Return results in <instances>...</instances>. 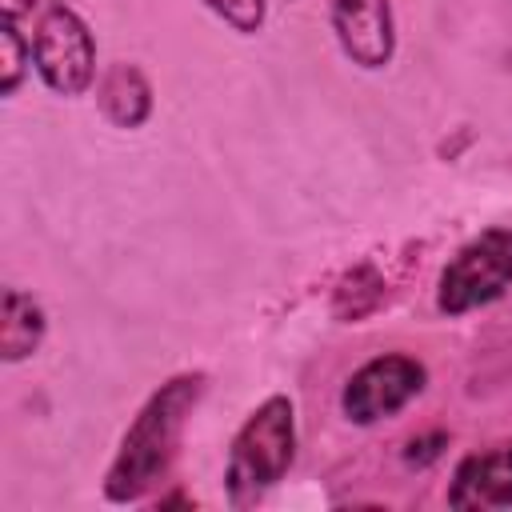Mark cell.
<instances>
[{
	"label": "cell",
	"mask_w": 512,
	"mask_h": 512,
	"mask_svg": "<svg viewBox=\"0 0 512 512\" xmlns=\"http://www.w3.org/2000/svg\"><path fill=\"white\" fill-rule=\"evenodd\" d=\"M204 384H208L204 372H180L148 396V404L128 424L120 452L104 476V496L112 504L144 500L156 484L168 480V472L180 456L188 416L196 412V404L204 396Z\"/></svg>",
	"instance_id": "cell-1"
},
{
	"label": "cell",
	"mask_w": 512,
	"mask_h": 512,
	"mask_svg": "<svg viewBox=\"0 0 512 512\" xmlns=\"http://www.w3.org/2000/svg\"><path fill=\"white\" fill-rule=\"evenodd\" d=\"M224 24H232L236 32H256L264 24V0H204Z\"/></svg>",
	"instance_id": "cell-12"
},
{
	"label": "cell",
	"mask_w": 512,
	"mask_h": 512,
	"mask_svg": "<svg viewBox=\"0 0 512 512\" xmlns=\"http://www.w3.org/2000/svg\"><path fill=\"white\" fill-rule=\"evenodd\" d=\"M508 288H512V232L488 228L444 264L436 308L448 316H460L480 304H492Z\"/></svg>",
	"instance_id": "cell-3"
},
{
	"label": "cell",
	"mask_w": 512,
	"mask_h": 512,
	"mask_svg": "<svg viewBox=\"0 0 512 512\" xmlns=\"http://www.w3.org/2000/svg\"><path fill=\"white\" fill-rule=\"evenodd\" d=\"M332 32L344 56L360 68H384L396 52L388 0H332Z\"/></svg>",
	"instance_id": "cell-6"
},
{
	"label": "cell",
	"mask_w": 512,
	"mask_h": 512,
	"mask_svg": "<svg viewBox=\"0 0 512 512\" xmlns=\"http://www.w3.org/2000/svg\"><path fill=\"white\" fill-rule=\"evenodd\" d=\"M28 60H32V48L24 44L16 20H4V28H0V88H4V96H12L20 88Z\"/></svg>",
	"instance_id": "cell-11"
},
{
	"label": "cell",
	"mask_w": 512,
	"mask_h": 512,
	"mask_svg": "<svg viewBox=\"0 0 512 512\" xmlns=\"http://www.w3.org/2000/svg\"><path fill=\"white\" fill-rule=\"evenodd\" d=\"M292 456H296V412H292V400L288 396H268L244 420V428L232 440L228 468H224L228 500L236 508L252 504L264 488L284 480Z\"/></svg>",
	"instance_id": "cell-2"
},
{
	"label": "cell",
	"mask_w": 512,
	"mask_h": 512,
	"mask_svg": "<svg viewBox=\"0 0 512 512\" xmlns=\"http://www.w3.org/2000/svg\"><path fill=\"white\" fill-rule=\"evenodd\" d=\"M376 300H380V276H376L368 264H360V268H352V272L340 280V288H336V316L356 320V316L372 312Z\"/></svg>",
	"instance_id": "cell-10"
},
{
	"label": "cell",
	"mask_w": 512,
	"mask_h": 512,
	"mask_svg": "<svg viewBox=\"0 0 512 512\" xmlns=\"http://www.w3.org/2000/svg\"><path fill=\"white\" fill-rule=\"evenodd\" d=\"M444 448H448V436H444V432H428V436L408 440L404 460H408L412 468H428L432 460H440V452H444Z\"/></svg>",
	"instance_id": "cell-13"
},
{
	"label": "cell",
	"mask_w": 512,
	"mask_h": 512,
	"mask_svg": "<svg viewBox=\"0 0 512 512\" xmlns=\"http://www.w3.org/2000/svg\"><path fill=\"white\" fill-rule=\"evenodd\" d=\"M0 8H4V20H20L36 8V0H0Z\"/></svg>",
	"instance_id": "cell-14"
},
{
	"label": "cell",
	"mask_w": 512,
	"mask_h": 512,
	"mask_svg": "<svg viewBox=\"0 0 512 512\" xmlns=\"http://www.w3.org/2000/svg\"><path fill=\"white\" fill-rule=\"evenodd\" d=\"M96 100L116 128H140L152 116V84L136 64H108L96 84Z\"/></svg>",
	"instance_id": "cell-8"
},
{
	"label": "cell",
	"mask_w": 512,
	"mask_h": 512,
	"mask_svg": "<svg viewBox=\"0 0 512 512\" xmlns=\"http://www.w3.org/2000/svg\"><path fill=\"white\" fill-rule=\"evenodd\" d=\"M44 328H48L44 308L28 292L8 288L4 292V320H0V356L8 364L32 356L40 348V340H44Z\"/></svg>",
	"instance_id": "cell-9"
},
{
	"label": "cell",
	"mask_w": 512,
	"mask_h": 512,
	"mask_svg": "<svg viewBox=\"0 0 512 512\" xmlns=\"http://www.w3.org/2000/svg\"><path fill=\"white\" fill-rule=\"evenodd\" d=\"M448 504L452 508H508L512 504V440L488 452L464 456L452 476Z\"/></svg>",
	"instance_id": "cell-7"
},
{
	"label": "cell",
	"mask_w": 512,
	"mask_h": 512,
	"mask_svg": "<svg viewBox=\"0 0 512 512\" xmlns=\"http://www.w3.org/2000/svg\"><path fill=\"white\" fill-rule=\"evenodd\" d=\"M32 64L56 96L88 92L96 76V44H92L88 24L64 0L40 16L36 36H32Z\"/></svg>",
	"instance_id": "cell-4"
},
{
	"label": "cell",
	"mask_w": 512,
	"mask_h": 512,
	"mask_svg": "<svg viewBox=\"0 0 512 512\" xmlns=\"http://www.w3.org/2000/svg\"><path fill=\"white\" fill-rule=\"evenodd\" d=\"M424 376H428L424 364L412 360V356H400V352L376 356V360L360 364V368L348 376V384H344V392H340V408H344V416H348L352 424L388 420V416H396L408 400L420 396Z\"/></svg>",
	"instance_id": "cell-5"
}]
</instances>
